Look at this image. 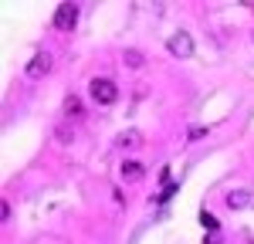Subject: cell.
I'll return each mask as SVG.
<instances>
[{
  "instance_id": "12",
  "label": "cell",
  "mask_w": 254,
  "mask_h": 244,
  "mask_svg": "<svg viewBox=\"0 0 254 244\" xmlns=\"http://www.w3.org/2000/svg\"><path fill=\"white\" fill-rule=\"evenodd\" d=\"M203 244H224V238L214 231V234H207V238H203Z\"/></svg>"
},
{
  "instance_id": "8",
  "label": "cell",
  "mask_w": 254,
  "mask_h": 244,
  "mask_svg": "<svg viewBox=\"0 0 254 244\" xmlns=\"http://www.w3.org/2000/svg\"><path fill=\"white\" fill-rule=\"evenodd\" d=\"M200 221H203V227H207L210 234H214V231H220V221H217L210 210H203V214H200Z\"/></svg>"
},
{
  "instance_id": "7",
  "label": "cell",
  "mask_w": 254,
  "mask_h": 244,
  "mask_svg": "<svg viewBox=\"0 0 254 244\" xmlns=\"http://www.w3.org/2000/svg\"><path fill=\"white\" fill-rule=\"evenodd\" d=\"M248 200H251L248 190H234V193L227 197V207H231V210H241V207H248Z\"/></svg>"
},
{
  "instance_id": "5",
  "label": "cell",
  "mask_w": 254,
  "mask_h": 244,
  "mask_svg": "<svg viewBox=\"0 0 254 244\" xmlns=\"http://www.w3.org/2000/svg\"><path fill=\"white\" fill-rule=\"evenodd\" d=\"M116 146L119 149H139V146H142V132H139V129H126V132L116 136Z\"/></svg>"
},
{
  "instance_id": "4",
  "label": "cell",
  "mask_w": 254,
  "mask_h": 244,
  "mask_svg": "<svg viewBox=\"0 0 254 244\" xmlns=\"http://www.w3.org/2000/svg\"><path fill=\"white\" fill-rule=\"evenodd\" d=\"M48 71H51V55H34L31 64H27V78L38 81V78H44Z\"/></svg>"
},
{
  "instance_id": "13",
  "label": "cell",
  "mask_w": 254,
  "mask_h": 244,
  "mask_svg": "<svg viewBox=\"0 0 254 244\" xmlns=\"http://www.w3.org/2000/svg\"><path fill=\"white\" fill-rule=\"evenodd\" d=\"M203 132H207V129H203V125H193V129H190V139H200V136H203Z\"/></svg>"
},
{
  "instance_id": "9",
  "label": "cell",
  "mask_w": 254,
  "mask_h": 244,
  "mask_svg": "<svg viewBox=\"0 0 254 244\" xmlns=\"http://www.w3.org/2000/svg\"><path fill=\"white\" fill-rule=\"evenodd\" d=\"M64 112H68V116H81V99H75V95H71V99L64 102Z\"/></svg>"
},
{
  "instance_id": "3",
  "label": "cell",
  "mask_w": 254,
  "mask_h": 244,
  "mask_svg": "<svg viewBox=\"0 0 254 244\" xmlns=\"http://www.w3.org/2000/svg\"><path fill=\"white\" fill-rule=\"evenodd\" d=\"M170 51H173L176 58H190L193 55V38L183 34V31H176L173 38H170Z\"/></svg>"
},
{
  "instance_id": "6",
  "label": "cell",
  "mask_w": 254,
  "mask_h": 244,
  "mask_svg": "<svg viewBox=\"0 0 254 244\" xmlns=\"http://www.w3.org/2000/svg\"><path fill=\"white\" fill-rule=\"evenodd\" d=\"M142 163H136V160H126L122 163V180H129V183H136V180H142Z\"/></svg>"
},
{
  "instance_id": "10",
  "label": "cell",
  "mask_w": 254,
  "mask_h": 244,
  "mask_svg": "<svg viewBox=\"0 0 254 244\" xmlns=\"http://www.w3.org/2000/svg\"><path fill=\"white\" fill-rule=\"evenodd\" d=\"M176 186H180V183H166V186H163V193L156 197V203H166V200H170V197L176 193Z\"/></svg>"
},
{
  "instance_id": "1",
  "label": "cell",
  "mask_w": 254,
  "mask_h": 244,
  "mask_svg": "<svg viewBox=\"0 0 254 244\" xmlns=\"http://www.w3.org/2000/svg\"><path fill=\"white\" fill-rule=\"evenodd\" d=\"M88 92H92V99H95L98 105H112L116 95H119V88H116V81H112V78H92Z\"/></svg>"
},
{
  "instance_id": "2",
  "label": "cell",
  "mask_w": 254,
  "mask_h": 244,
  "mask_svg": "<svg viewBox=\"0 0 254 244\" xmlns=\"http://www.w3.org/2000/svg\"><path fill=\"white\" fill-rule=\"evenodd\" d=\"M78 24V7L75 3H61L58 10H55V27L58 31H71Z\"/></svg>"
},
{
  "instance_id": "11",
  "label": "cell",
  "mask_w": 254,
  "mask_h": 244,
  "mask_svg": "<svg viewBox=\"0 0 254 244\" xmlns=\"http://www.w3.org/2000/svg\"><path fill=\"white\" fill-rule=\"evenodd\" d=\"M126 64L139 68V64H142V55H139V51H126Z\"/></svg>"
}]
</instances>
